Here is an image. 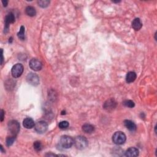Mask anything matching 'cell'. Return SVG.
Returning <instances> with one entry per match:
<instances>
[{
  "instance_id": "6da1fadb",
  "label": "cell",
  "mask_w": 157,
  "mask_h": 157,
  "mask_svg": "<svg viewBox=\"0 0 157 157\" xmlns=\"http://www.w3.org/2000/svg\"><path fill=\"white\" fill-rule=\"evenodd\" d=\"M74 144L75 147L79 150H83L87 147L89 142L84 136H79L76 137L74 139Z\"/></svg>"
},
{
  "instance_id": "5b68a950",
  "label": "cell",
  "mask_w": 157,
  "mask_h": 157,
  "mask_svg": "<svg viewBox=\"0 0 157 157\" xmlns=\"http://www.w3.org/2000/svg\"><path fill=\"white\" fill-rule=\"evenodd\" d=\"M24 68L23 66V65L20 63H17L15 64L12 67V70H11V73H12V76L14 78H18L20 77L22 74L24 72Z\"/></svg>"
},
{
  "instance_id": "30bf717a",
  "label": "cell",
  "mask_w": 157,
  "mask_h": 157,
  "mask_svg": "<svg viewBox=\"0 0 157 157\" xmlns=\"http://www.w3.org/2000/svg\"><path fill=\"white\" fill-rule=\"evenodd\" d=\"M139 150L136 147H130L126 151L125 155L128 157H135L139 155Z\"/></svg>"
},
{
  "instance_id": "7c38bea8",
  "label": "cell",
  "mask_w": 157,
  "mask_h": 157,
  "mask_svg": "<svg viewBox=\"0 0 157 157\" xmlns=\"http://www.w3.org/2000/svg\"><path fill=\"white\" fill-rule=\"evenodd\" d=\"M124 125L125 127L131 131H135L136 129V125L133 122L129 120H125L124 121Z\"/></svg>"
},
{
  "instance_id": "d4e9b609",
  "label": "cell",
  "mask_w": 157,
  "mask_h": 157,
  "mask_svg": "<svg viewBox=\"0 0 157 157\" xmlns=\"http://www.w3.org/2000/svg\"><path fill=\"white\" fill-rule=\"evenodd\" d=\"M1 64H3V60H4V58H3V50L1 49Z\"/></svg>"
},
{
  "instance_id": "e0dca14e",
  "label": "cell",
  "mask_w": 157,
  "mask_h": 157,
  "mask_svg": "<svg viewBox=\"0 0 157 157\" xmlns=\"http://www.w3.org/2000/svg\"><path fill=\"white\" fill-rule=\"evenodd\" d=\"M82 130L86 133H91L94 131L95 127L90 124H85L82 126Z\"/></svg>"
},
{
  "instance_id": "44dd1931",
  "label": "cell",
  "mask_w": 157,
  "mask_h": 157,
  "mask_svg": "<svg viewBox=\"0 0 157 157\" xmlns=\"http://www.w3.org/2000/svg\"><path fill=\"white\" fill-rule=\"evenodd\" d=\"M15 139H16V136H11L7 137L6 139V145L8 147L11 146V145H12L14 143Z\"/></svg>"
},
{
  "instance_id": "4fadbf2b",
  "label": "cell",
  "mask_w": 157,
  "mask_h": 157,
  "mask_svg": "<svg viewBox=\"0 0 157 157\" xmlns=\"http://www.w3.org/2000/svg\"><path fill=\"white\" fill-rule=\"evenodd\" d=\"M116 106V102L114 99H110L107 101L104 104V108L105 109L110 110L113 109Z\"/></svg>"
},
{
  "instance_id": "8fae6325",
  "label": "cell",
  "mask_w": 157,
  "mask_h": 157,
  "mask_svg": "<svg viewBox=\"0 0 157 157\" xmlns=\"http://www.w3.org/2000/svg\"><path fill=\"white\" fill-rule=\"evenodd\" d=\"M23 125L26 129H32L35 125V123L32 118H26L23 122Z\"/></svg>"
},
{
  "instance_id": "277c9868",
  "label": "cell",
  "mask_w": 157,
  "mask_h": 157,
  "mask_svg": "<svg viewBox=\"0 0 157 157\" xmlns=\"http://www.w3.org/2000/svg\"><path fill=\"white\" fill-rule=\"evenodd\" d=\"M60 144L64 148H70L74 144V139L69 136H63L60 139Z\"/></svg>"
},
{
  "instance_id": "5bb4252c",
  "label": "cell",
  "mask_w": 157,
  "mask_h": 157,
  "mask_svg": "<svg viewBox=\"0 0 157 157\" xmlns=\"http://www.w3.org/2000/svg\"><path fill=\"white\" fill-rule=\"evenodd\" d=\"M142 26H143V24H142L139 18H136L134 19L132 22V27L134 30H135L136 31H139L142 28Z\"/></svg>"
},
{
  "instance_id": "7a4b0ae2",
  "label": "cell",
  "mask_w": 157,
  "mask_h": 157,
  "mask_svg": "<svg viewBox=\"0 0 157 157\" xmlns=\"http://www.w3.org/2000/svg\"><path fill=\"white\" fill-rule=\"evenodd\" d=\"M20 124L16 120H11L8 123V131L11 136H16L20 131Z\"/></svg>"
},
{
  "instance_id": "603a6c76",
  "label": "cell",
  "mask_w": 157,
  "mask_h": 157,
  "mask_svg": "<svg viewBox=\"0 0 157 157\" xmlns=\"http://www.w3.org/2000/svg\"><path fill=\"white\" fill-rule=\"evenodd\" d=\"M58 126L60 129H66L69 126V123L67 121H62L59 123Z\"/></svg>"
},
{
  "instance_id": "52a82bcc",
  "label": "cell",
  "mask_w": 157,
  "mask_h": 157,
  "mask_svg": "<svg viewBox=\"0 0 157 157\" xmlns=\"http://www.w3.org/2000/svg\"><path fill=\"white\" fill-rule=\"evenodd\" d=\"M48 125L46 122L44 121H39L37 122L34 125V129L38 133H44L47 130Z\"/></svg>"
},
{
  "instance_id": "4316f807",
  "label": "cell",
  "mask_w": 157,
  "mask_h": 157,
  "mask_svg": "<svg viewBox=\"0 0 157 157\" xmlns=\"http://www.w3.org/2000/svg\"><path fill=\"white\" fill-rule=\"evenodd\" d=\"M45 156H56L55 154H47L45 155Z\"/></svg>"
},
{
  "instance_id": "2e32d148",
  "label": "cell",
  "mask_w": 157,
  "mask_h": 157,
  "mask_svg": "<svg viewBox=\"0 0 157 157\" xmlns=\"http://www.w3.org/2000/svg\"><path fill=\"white\" fill-rule=\"evenodd\" d=\"M25 12L30 17H34L36 14L35 8L32 6L26 7L25 9Z\"/></svg>"
},
{
  "instance_id": "ac0fdd59",
  "label": "cell",
  "mask_w": 157,
  "mask_h": 157,
  "mask_svg": "<svg viewBox=\"0 0 157 157\" xmlns=\"http://www.w3.org/2000/svg\"><path fill=\"white\" fill-rule=\"evenodd\" d=\"M17 36L21 40L25 39V27L24 26H22L20 27V31L17 33Z\"/></svg>"
},
{
  "instance_id": "3957f363",
  "label": "cell",
  "mask_w": 157,
  "mask_h": 157,
  "mask_svg": "<svg viewBox=\"0 0 157 157\" xmlns=\"http://www.w3.org/2000/svg\"><path fill=\"white\" fill-rule=\"evenodd\" d=\"M126 139V137L125 134L122 131L116 132L112 136L113 143L116 145L123 144Z\"/></svg>"
},
{
  "instance_id": "cb8c5ba5",
  "label": "cell",
  "mask_w": 157,
  "mask_h": 157,
  "mask_svg": "<svg viewBox=\"0 0 157 157\" xmlns=\"http://www.w3.org/2000/svg\"><path fill=\"white\" fill-rule=\"evenodd\" d=\"M4 117H5V111H4L3 109L1 110V121L3 122L4 120Z\"/></svg>"
},
{
  "instance_id": "ba28073f",
  "label": "cell",
  "mask_w": 157,
  "mask_h": 157,
  "mask_svg": "<svg viewBox=\"0 0 157 157\" xmlns=\"http://www.w3.org/2000/svg\"><path fill=\"white\" fill-rule=\"evenodd\" d=\"M29 66L32 70L34 71H39L42 69L43 64L41 62V61L37 58H32L30 61Z\"/></svg>"
},
{
  "instance_id": "83f0119b",
  "label": "cell",
  "mask_w": 157,
  "mask_h": 157,
  "mask_svg": "<svg viewBox=\"0 0 157 157\" xmlns=\"http://www.w3.org/2000/svg\"><path fill=\"white\" fill-rule=\"evenodd\" d=\"M0 148H1V152H5V151H4V150H3V147L2 145H1V147H0Z\"/></svg>"
},
{
  "instance_id": "7402d4cb",
  "label": "cell",
  "mask_w": 157,
  "mask_h": 157,
  "mask_svg": "<svg viewBox=\"0 0 157 157\" xmlns=\"http://www.w3.org/2000/svg\"><path fill=\"white\" fill-rule=\"evenodd\" d=\"M123 104L125 106L128 107V108H133L135 106V102L131 100H125L123 102Z\"/></svg>"
},
{
  "instance_id": "ffe728a7",
  "label": "cell",
  "mask_w": 157,
  "mask_h": 157,
  "mask_svg": "<svg viewBox=\"0 0 157 157\" xmlns=\"http://www.w3.org/2000/svg\"><path fill=\"white\" fill-rule=\"evenodd\" d=\"M38 5L43 8H45V7H47L50 4V1L48 0H39V1H37Z\"/></svg>"
},
{
  "instance_id": "8992f818",
  "label": "cell",
  "mask_w": 157,
  "mask_h": 157,
  "mask_svg": "<svg viewBox=\"0 0 157 157\" xmlns=\"http://www.w3.org/2000/svg\"><path fill=\"white\" fill-rule=\"evenodd\" d=\"M26 81L33 86H37L39 84V78L36 74L30 72L26 76Z\"/></svg>"
},
{
  "instance_id": "484cf974",
  "label": "cell",
  "mask_w": 157,
  "mask_h": 157,
  "mask_svg": "<svg viewBox=\"0 0 157 157\" xmlns=\"http://www.w3.org/2000/svg\"><path fill=\"white\" fill-rule=\"evenodd\" d=\"M2 3L3 4L4 6H6L7 5V3H8V1H3Z\"/></svg>"
},
{
  "instance_id": "d6986e66",
  "label": "cell",
  "mask_w": 157,
  "mask_h": 157,
  "mask_svg": "<svg viewBox=\"0 0 157 157\" xmlns=\"http://www.w3.org/2000/svg\"><path fill=\"white\" fill-rule=\"evenodd\" d=\"M34 150L37 152H40L42 148H43V145H42L40 141H36L33 144Z\"/></svg>"
},
{
  "instance_id": "9a60e30c",
  "label": "cell",
  "mask_w": 157,
  "mask_h": 157,
  "mask_svg": "<svg viewBox=\"0 0 157 157\" xmlns=\"http://www.w3.org/2000/svg\"><path fill=\"white\" fill-rule=\"evenodd\" d=\"M136 72L133 71H130L128 72L126 76V81L128 83H132L136 79Z\"/></svg>"
},
{
  "instance_id": "9c48e42d",
  "label": "cell",
  "mask_w": 157,
  "mask_h": 157,
  "mask_svg": "<svg viewBox=\"0 0 157 157\" xmlns=\"http://www.w3.org/2000/svg\"><path fill=\"white\" fill-rule=\"evenodd\" d=\"M15 22V17L12 13H9L6 16L5 18V33L8 32L9 25Z\"/></svg>"
}]
</instances>
